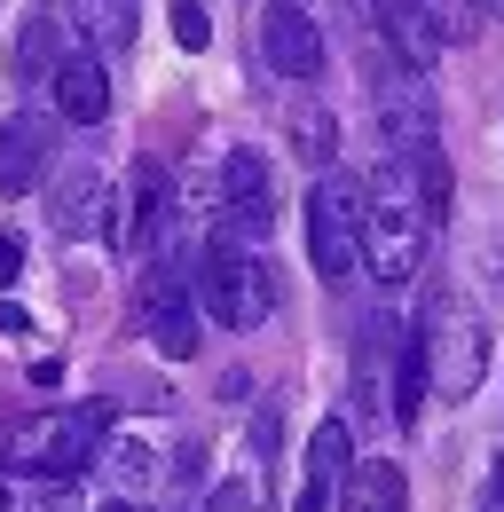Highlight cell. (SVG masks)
Returning a JSON list of instances; mask_svg holds the SVG:
<instances>
[{
  "label": "cell",
  "instance_id": "cell-8",
  "mask_svg": "<svg viewBox=\"0 0 504 512\" xmlns=\"http://www.w3.org/2000/svg\"><path fill=\"white\" fill-rule=\"evenodd\" d=\"M260 56H268V71H284V79H323V24H315L300 0H276L260 16Z\"/></svg>",
  "mask_w": 504,
  "mask_h": 512
},
{
  "label": "cell",
  "instance_id": "cell-26",
  "mask_svg": "<svg viewBox=\"0 0 504 512\" xmlns=\"http://www.w3.org/2000/svg\"><path fill=\"white\" fill-rule=\"evenodd\" d=\"M16 276H24V245H16V237H8V229H0V292H8V284H16Z\"/></svg>",
  "mask_w": 504,
  "mask_h": 512
},
{
  "label": "cell",
  "instance_id": "cell-9",
  "mask_svg": "<svg viewBox=\"0 0 504 512\" xmlns=\"http://www.w3.org/2000/svg\"><path fill=\"white\" fill-rule=\"evenodd\" d=\"M221 221H229L237 237H268L276 190H268V158H260V150H229V158H221Z\"/></svg>",
  "mask_w": 504,
  "mask_h": 512
},
{
  "label": "cell",
  "instance_id": "cell-15",
  "mask_svg": "<svg viewBox=\"0 0 504 512\" xmlns=\"http://www.w3.org/2000/svg\"><path fill=\"white\" fill-rule=\"evenodd\" d=\"M63 24L95 56H119V48H134V32H142V0H63Z\"/></svg>",
  "mask_w": 504,
  "mask_h": 512
},
{
  "label": "cell",
  "instance_id": "cell-4",
  "mask_svg": "<svg viewBox=\"0 0 504 512\" xmlns=\"http://www.w3.org/2000/svg\"><path fill=\"white\" fill-rule=\"evenodd\" d=\"M418 347H426V371H434L441 402H465V394L481 386V371H489V331H481V316H473L457 292H426Z\"/></svg>",
  "mask_w": 504,
  "mask_h": 512
},
{
  "label": "cell",
  "instance_id": "cell-6",
  "mask_svg": "<svg viewBox=\"0 0 504 512\" xmlns=\"http://www.w3.org/2000/svg\"><path fill=\"white\" fill-rule=\"evenodd\" d=\"M142 331L158 355L189 363L197 355V268H182L174 253H158L142 268Z\"/></svg>",
  "mask_w": 504,
  "mask_h": 512
},
{
  "label": "cell",
  "instance_id": "cell-13",
  "mask_svg": "<svg viewBox=\"0 0 504 512\" xmlns=\"http://www.w3.org/2000/svg\"><path fill=\"white\" fill-rule=\"evenodd\" d=\"M371 24L410 71H426L441 56V32H434V16H426V0H371Z\"/></svg>",
  "mask_w": 504,
  "mask_h": 512
},
{
  "label": "cell",
  "instance_id": "cell-24",
  "mask_svg": "<svg viewBox=\"0 0 504 512\" xmlns=\"http://www.w3.org/2000/svg\"><path fill=\"white\" fill-rule=\"evenodd\" d=\"M174 40H182L189 56H197V48L213 40V24H205V8H197V0H174Z\"/></svg>",
  "mask_w": 504,
  "mask_h": 512
},
{
  "label": "cell",
  "instance_id": "cell-12",
  "mask_svg": "<svg viewBox=\"0 0 504 512\" xmlns=\"http://www.w3.org/2000/svg\"><path fill=\"white\" fill-rule=\"evenodd\" d=\"M166 229H174V182H166L158 158H142V166H134V197H126V237L158 260L166 253Z\"/></svg>",
  "mask_w": 504,
  "mask_h": 512
},
{
  "label": "cell",
  "instance_id": "cell-14",
  "mask_svg": "<svg viewBox=\"0 0 504 512\" xmlns=\"http://www.w3.org/2000/svg\"><path fill=\"white\" fill-rule=\"evenodd\" d=\"M347 418H323L315 426V442H308V481H300V505L292 512H331V497L347 489Z\"/></svg>",
  "mask_w": 504,
  "mask_h": 512
},
{
  "label": "cell",
  "instance_id": "cell-1",
  "mask_svg": "<svg viewBox=\"0 0 504 512\" xmlns=\"http://www.w3.org/2000/svg\"><path fill=\"white\" fill-rule=\"evenodd\" d=\"M426 237H434V213L418 205V182L402 174V158H386L363 182V268L378 284H410L426 268Z\"/></svg>",
  "mask_w": 504,
  "mask_h": 512
},
{
  "label": "cell",
  "instance_id": "cell-11",
  "mask_svg": "<svg viewBox=\"0 0 504 512\" xmlns=\"http://www.w3.org/2000/svg\"><path fill=\"white\" fill-rule=\"evenodd\" d=\"M111 205H119V197H111V182H103L95 166H71L56 205H48V221H56V237H103V229H119Z\"/></svg>",
  "mask_w": 504,
  "mask_h": 512
},
{
  "label": "cell",
  "instance_id": "cell-2",
  "mask_svg": "<svg viewBox=\"0 0 504 512\" xmlns=\"http://www.w3.org/2000/svg\"><path fill=\"white\" fill-rule=\"evenodd\" d=\"M95 457H103V410H32L0 434V465L40 473V481H71Z\"/></svg>",
  "mask_w": 504,
  "mask_h": 512
},
{
  "label": "cell",
  "instance_id": "cell-27",
  "mask_svg": "<svg viewBox=\"0 0 504 512\" xmlns=\"http://www.w3.org/2000/svg\"><path fill=\"white\" fill-rule=\"evenodd\" d=\"M245 505H252V489H237V481H229V489L213 497V512H245Z\"/></svg>",
  "mask_w": 504,
  "mask_h": 512
},
{
  "label": "cell",
  "instance_id": "cell-18",
  "mask_svg": "<svg viewBox=\"0 0 504 512\" xmlns=\"http://www.w3.org/2000/svg\"><path fill=\"white\" fill-rule=\"evenodd\" d=\"M426 394H434V371H426V347H418V331H410L402 355H394V426H418Z\"/></svg>",
  "mask_w": 504,
  "mask_h": 512
},
{
  "label": "cell",
  "instance_id": "cell-30",
  "mask_svg": "<svg viewBox=\"0 0 504 512\" xmlns=\"http://www.w3.org/2000/svg\"><path fill=\"white\" fill-rule=\"evenodd\" d=\"M103 512H134V505H126V497H119V505H103Z\"/></svg>",
  "mask_w": 504,
  "mask_h": 512
},
{
  "label": "cell",
  "instance_id": "cell-19",
  "mask_svg": "<svg viewBox=\"0 0 504 512\" xmlns=\"http://www.w3.org/2000/svg\"><path fill=\"white\" fill-rule=\"evenodd\" d=\"M56 71H63V48H56V16H32V24L16 32V79L48 87Z\"/></svg>",
  "mask_w": 504,
  "mask_h": 512
},
{
  "label": "cell",
  "instance_id": "cell-3",
  "mask_svg": "<svg viewBox=\"0 0 504 512\" xmlns=\"http://www.w3.org/2000/svg\"><path fill=\"white\" fill-rule=\"evenodd\" d=\"M197 300H205L213 323L252 331V323H268V308H276V276H268V260L252 253L237 229H221V237H205V253H197Z\"/></svg>",
  "mask_w": 504,
  "mask_h": 512
},
{
  "label": "cell",
  "instance_id": "cell-23",
  "mask_svg": "<svg viewBox=\"0 0 504 512\" xmlns=\"http://www.w3.org/2000/svg\"><path fill=\"white\" fill-rule=\"evenodd\" d=\"M292 134H300V158H308V166H331V150H339V127H331L323 111H300V119H292Z\"/></svg>",
  "mask_w": 504,
  "mask_h": 512
},
{
  "label": "cell",
  "instance_id": "cell-21",
  "mask_svg": "<svg viewBox=\"0 0 504 512\" xmlns=\"http://www.w3.org/2000/svg\"><path fill=\"white\" fill-rule=\"evenodd\" d=\"M402 174L418 182V205L426 213H449V158H441V142H426V150H402Z\"/></svg>",
  "mask_w": 504,
  "mask_h": 512
},
{
  "label": "cell",
  "instance_id": "cell-10",
  "mask_svg": "<svg viewBox=\"0 0 504 512\" xmlns=\"http://www.w3.org/2000/svg\"><path fill=\"white\" fill-rule=\"evenodd\" d=\"M48 158H56V127L40 111H16L0 127V197H32L40 174H48Z\"/></svg>",
  "mask_w": 504,
  "mask_h": 512
},
{
  "label": "cell",
  "instance_id": "cell-7",
  "mask_svg": "<svg viewBox=\"0 0 504 512\" xmlns=\"http://www.w3.org/2000/svg\"><path fill=\"white\" fill-rule=\"evenodd\" d=\"M371 111H378V134L394 142V158L441 142V103H434V87H426V71L394 64V56L371 64Z\"/></svg>",
  "mask_w": 504,
  "mask_h": 512
},
{
  "label": "cell",
  "instance_id": "cell-20",
  "mask_svg": "<svg viewBox=\"0 0 504 512\" xmlns=\"http://www.w3.org/2000/svg\"><path fill=\"white\" fill-rule=\"evenodd\" d=\"M95 465L111 473V489H119L126 505H134V497H142V489L158 481V457H150L142 442H103V457H95Z\"/></svg>",
  "mask_w": 504,
  "mask_h": 512
},
{
  "label": "cell",
  "instance_id": "cell-28",
  "mask_svg": "<svg viewBox=\"0 0 504 512\" xmlns=\"http://www.w3.org/2000/svg\"><path fill=\"white\" fill-rule=\"evenodd\" d=\"M489 489H497V512H504V457H497V473H489Z\"/></svg>",
  "mask_w": 504,
  "mask_h": 512
},
{
  "label": "cell",
  "instance_id": "cell-16",
  "mask_svg": "<svg viewBox=\"0 0 504 512\" xmlns=\"http://www.w3.org/2000/svg\"><path fill=\"white\" fill-rule=\"evenodd\" d=\"M48 95H56V111L71 127H95V119L111 111V79H103L95 56H63V71L48 79Z\"/></svg>",
  "mask_w": 504,
  "mask_h": 512
},
{
  "label": "cell",
  "instance_id": "cell-17",
  "mask_svg": "<svg viewBox=\"0 0 504 512\" xmlns=\"http://www.w3.org/2000/svg\"><path fill=\"white\" fill-rule=\"evenodd\" d=\"M339 512H410V481L394 457H363L339 489Z\"/></svg>",
  "mask_w": 504,
  "mask_h": 512
},
{
  "label": "cell",
  "instance_id": "cell-25",
  "mask_svg": "<svg viewBox=\"0 0 504 512\" xmlns=\"http://www.w3.org/2000/svg\"><path fill=\"white\" fill-rule=\"evenodd\" d=\"M481 284H489V300H504V229L481 237Z\"/></svg>",
  "mask_w": 504,
  "mask_h": 512
},
{
  "label": "cell",
  "instance_id": "cell-22",
  "mask_svg": "<svg viewBox=\"0 0 504 512\" xmlns=\"http://www.w3.org/2000/svg\"><path fill=\"white\" fill-rule=\"evenodd\" d=\"M426 16H434V32H441V48H465L473 32H481V16L465 8V0H426Z\"/></svg>",
  "mask_w": 504,
  "mask_h": 512
},
{
  "label": "cell",
  "instance_id": "cell-5",
  "mask_svg": "<svg viewBox=\"0 0 504 512\" xmlns=\"http://www.w3.org/2000/svg\"><path fill=\"white\" fill-rule=\"evenodd\" d=\"M308 260L323 284H347L363 268V182L323 174L308 197Z\"/></svg>",
  "mask_w": 504,
  "mask_h": 512
},
{
  "label": "cell",
  "instance_id": "cell-29",
  "mask_svg": "<svg viewBox=\"0 0 504 512\" xmlns=\"http://www.w3.org/2000/svg\"><path fill=\"white\" fill-rule=\"evenodd\" d=\"M481 16H504V0H481Z\"/></svg>",
  "mask_w": 504,
  "mask_h": 512
}]
</instances>
